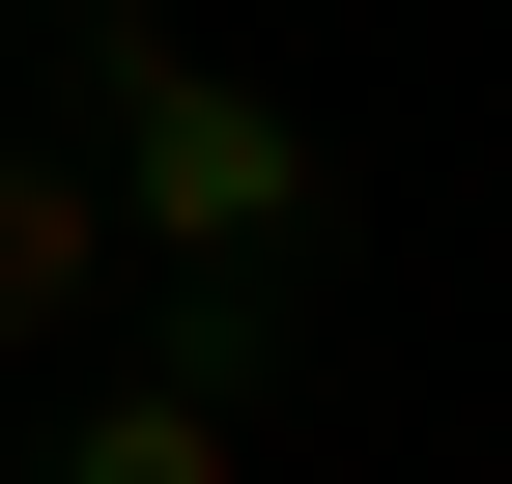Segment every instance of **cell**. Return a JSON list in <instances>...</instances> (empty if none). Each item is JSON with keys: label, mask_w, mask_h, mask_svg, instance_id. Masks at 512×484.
I'll return each mask as SVG.
<instances>
[{"label": "cell", "mask_w": 512, "mask_h": 484, "mask_svg": "<svg viewBox=\"0 0 512 484\" xmlns=\"http://www.w3.org/2000/svg\"><path fill=\"white\" fill-rule=\"evenodd\" d=\"M86 57H114V228H171V257H313V114L285 86H228V57H171L143 0H86Z\"/></svg>", "instance_id": "obj_1"}, {"label": "cell", "mask_w": 512, "mask_h": 484, "mask_svg": "<svg viewBox=\"0 0 512 484\" xmlns=\"http://www.w3.org/2000/svg\"><path fill=\"white\" fill-rule=\"evenodd\" d=\"M57 484H256L228 456V371H114L86 428H57Z\"/></svg>", "instance_id": "obj_2"}, {"label": "cell", "mask_w": 512, "mask_h": 484, "mask_svg": "<svg viewBox=\"0 0 512 484\" xmlns=\"http://www.w3.org/2000/svg\"><path fill=\"white\" fill-rule=\"evenodd\" d=\"M86 285H114V200H86V171H29V143H0V342H57Z\"/></svg>", "instance_id": "obj_3"}]
</instances>
